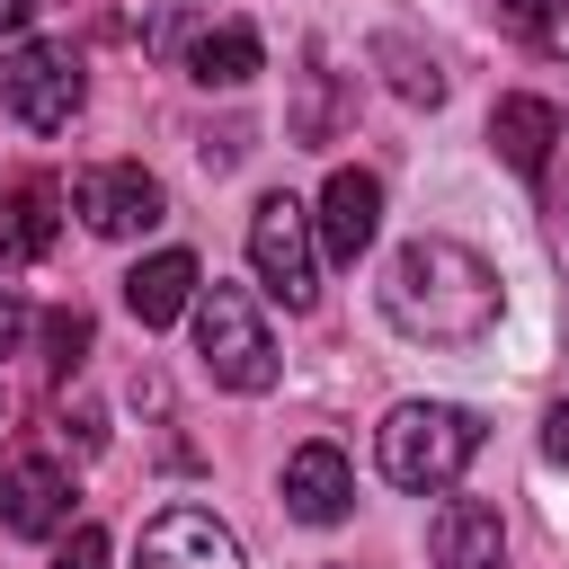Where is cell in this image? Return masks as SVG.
<instances>
[{
	"mask_svg": "<svg viewBox=\"0 0 569 569\" xmlns=\"http://www.w3.org/2000/svg\"><path fill=\"white\" fill-rule=\"evenodd\" d=\"M382 320L418 347H480L498 329V276H489L480 249H462L445 231H418L382 267Z\"/></svg>",
	"mask_w": 569,
	"mask_h": 569,
	"instance_id": "obj_1",
	"label": "cell"
},
{
	"mask_svg": "<svg viewBox=\"0 0 569 569\" xmlns=\"http://www.w3.org/2000/svg\"><path fill=\"white\" fill-rule=\"evenodd\" d=\"M471 453H480V418L453 409V400H400V409L373 427L382 480H391V489H418V498L453 489V480L471 471Z\"/></svg>",
	"mask_w": 569,
	"mask_h": 569,
	"instance_id": "obj_2",
	"label": "cell"
},
{
	"mask_svg": "<svg viewBox=\"0 0 569 569\" xmlns=\"http://www.w3.org/2000/svg\"><path fill=\"white\" fill-rule=\"evenodd\" d=\"M187 320H196V356L222 391H267L276 382V338H267V320L240 284H196Z\"/></svg>",
	"mask_w": 569,
	"mask_h": 569,
	"instance_id": "obj_3",
	"label": "cell"
},
{
	"mask_svg": "<svg viewBox=\"0 0 569 569\" xmlns=\"http://www.w3.org/2000/svg\"><path fill=\"white\" fill-rule=\"evenodd\" d=\"M249 267H258V284L284 302V311H311L320 302V222L302 213V196H258V213H249Z\"/></svg>",
	"mask_w": 569,
	"mask_h": 569,
	"instance_id": "obj_4",
	"label": "cell"
},
{
	"mask_svg": "<svg viewBox=\"0 0 569 569\" xmlns=\"http://www.w3.org/2000/svg\"><path fill=\"white\" fill-rule=\"evenodd\" d=\"M80 98H89V80H80L71 44L18 36V44L0 53V116H9V124H27V133H62V124L80 116Z\"/></svg>",
	"mask_w": 569,
	"mask_h": 569,
	"instance_id": "obj_5",
	"label": "cell"
},
{
	"mask_svg": "<svg viewBox=\"0 0 569 569\" xmlns=\"http://www.w3.org/2000/svg\"><path fill=\"white\" fill-rule=\"evenodd\" d=\"M71 204H80V222H89L98 240H133V231L169 222V196H160V178H151L142 160H98V169H80V178H71Z\"/></svg>",
	"mask_w": 569,
	"mask_h": 569,
	"instance_id": "obj_6",
	"label": "cell"
},
{
	"mask_svg": "<svg viewBox=\"0 0 569 569\" xmlns=\"http://www.w3.org/2000/svg\"><path fill=\"white\" fill-rule=\"evenodd\" d=\"M62 525H71V471H62L53 453H18V462L0 471V533L53 542Z\"/></svg>",
	"mask_w": 569,
	"mask_h": 569,
	"instance_id": "obj_7",
	"label": "cell"
},
{
	"mask_svg": "<svg viewBox=\"0 0 569 569\" xmlns=\"http://www.w3.org/2000/svg\"><path fill=\"white\" fill-rule=\"evenodd\" d=\"M133 560L142 569H240V542H231V525L213 507H160L142 525V551Z\"/></svg>",
	"mask_w": 569,
	"mask_h": 569,
	"instance_id": "obj_8",
	"label": "cell"
},
{
	"mask_svg": "<svg viewBox=\"0 0 569 569\" xmlns=\"http://www.w3.org/2000/svg\"><path fill=\"white\" fill-rule=\"evenodd\" d=\"M311 222H320V249H329L338 267H356V258L373 249V231H382V178H365V169H329Z\"/></svg>",
	"mask_w": 569,
	"mask_h": 569,
	"instance_id": "obj_9",
	"label": "cell"
},
{
	"mask_svg": "<svg viewBox=\"0 0 569 569\" xmlns=\"http://www.w3.org/2000/svg\"><path fill=\"white\" fill-rule=\"evenodd\" d=\"M356 507V471L338 445H293L284 453V516L293 525H338Z\"/></svg>",
	"mask_w": 569,
	"mask_h": 569,
	"instance_id": "obj_10",
	"label": "cell"
},
{
	"mask_svg": "<svg viewBox=\"0 0 569 569\" xmlns=\"http://www.w3.org/2000/svg\"><path fill=\"white\" fill-rule=\"evenodd\" d=\"M489 142H498V160L525 178V187H542V169H551V142H560V107L551 98H498L489 107Z\"/></svg>",
	"mask_w": 569,
	"mask_h": 569,
	"instance_id": "obj_11",
	"label": "cell"
},
{
	"mask_svg": "<svg viewBox=\"0 0 569 569\" xmlns=\"http://www.w3.org/2000/svg\"><path fill=\"white\" fill-rule=\"evenodd\" d=\"M427 551H436V569H507V525L480 498H445L427 525Z\"/></svg>",
	"mask_w": 569,
	"mask_h": 569,
	"instance_id": "obj_12",
	"label": "cell"
},
{
	"mask_svg": "<svg viewBox=\"0 0 569 569\" xmlns=\"http://www.w3.org/2000/svg\"><path fill=\"white\" fill-rule=\"evenodd\" d=\"M196 284H204L196 258H187V249H160V258H142V267L124 276V311H133L142 329H169L178 311H196Z\"/></svg>",
	"mask_w": 569,
	"mask_h": 569,
	"instance_id": "obj_13",
	"label": "cell"
},
{
	"mask_svg": "<svg viewBox=\"0 0 569 569\" xmlns=\"http://www.w3.org/2000/svg\"><path fill=\"white\" fill-rule=\"evenodd\" d=\"M258 62H267V44H258V27H213V36H196V53H187V71L204 80V89H249L258 80Z\"/></svg>",
	"mask_w": 569,
	"mask_h": 569,
	"instance_id": "obj_14",
	"label": "cell"
},
{
	"mask_svg": "<svg viewBox=\"0 0 569 569\" xmlns=\"http://www.w3.org/2000/svg\"><path fill=\"white\" fill-rule=\"evenodd\" d=\"M347 124V98H338V71H329V53L311 44L302 53V98H293V142H329Z\"/></svg>",
	"mask_w": 569,
	"mask_h": 569,
	"instance_id": "obj_15",
	"label": "cell"
},
{
	"mask_svg": "<svg viewBox=\"0 0 569 569\" xmlns=\"http://www.w3.org/2000/svg\"><path fill=\"white\" fill-rule=\"evenodd\" d=\"M373 62L391 71V89H400L409 107H436V98H445V62H436L427 44H409V36H373Z\"/></svg>",
	"mask_w": 569,
	"mask_h": 569,
	"instance_id": "obj_16",
	"label": "cell"
},
{
	"mask_svg": "<svg viewBox=\"0 0 569 569\" xmlns=\"http://www.w3.org/2000/svg\"><path fill=\"white\" fill-rule=\"evenodd\" d=\"M498 27L551 62H569V0H498Z\"/></svg>",
	"mask_w": 569,
	"mask_h": 569,
	"instance_id": "obj_17",
	"label": "cell"
},
{
	"mask_svg": "<svg viewBox=\"0 0 569 569\" xmlns=\"http://www.w3.org/2000/svg\"><path fill=\"white\" fill-rule=\"evenodd\" d=\"M9 231L27 240V258H44V249H53V187H44V178H27V187H18V222H9Z\"/></svg>",
	"mask_w": 569,
	"mask_h": 569,
	"instance_id": "obj_18",
	"label": "cell"
},
{
	"mask_svg": "<svg viewBox=\"0 0 569 569\" xmlns=\"http://www.w3.org/2000/svg\"><path fill=\"white\" fill-rule=\"evenodd\" d=\"M44 347H53V373H80V356H89V311H44Z\"/></svg>",
	"mask_w": 569,
	"mask_h": 569,
	"instance_id": "obj_19",
	"label": "cell"
},
{
	"mask_svg": "<svg viewBox=\"0 0 569 569\" xmlns=\"http://www.w3.org/2000/svg\"><path fill=\"white\" fill-rule=\"evenodd\" d=\"M53 569H107V533L98 525H71L62 551H53Z\"/></svg>",
	"mask_w": 569,
	"mask_h": 569,
	"instance_id": "obj_20",
	"label": "cell"
},
{
	"mask_svg": "<svg viewBox=\"0 0 569 569\" xmlns=\"http://www.w3.org/2000/svg\"><path fill=\"white\" fill-rule=\"evenodd\" d=\"M542 453H551V462H569V391L542 409Z\"/></svg>",
	"mask_w": 569,
	"mask_h": 569,
	"instance_id": "obj_21",
	"label": "cell"
},
{
	"mask_svg": "<svg viewBox=\"0 0 569 569\" xmlns=\"http://www.w3.org/2000/svg\"><path fill=\"white\" fill-rule=\"evenodd\" d=\"M18 338H27V302L0 284V356H18Z\"/></svg>",
	"mask_w": 569,
	"mask_h": 569,
	"instance_id": "obj_22",
	"label": "cell"
},
{
	"mask_svg": "<svg viewBox=\"0 0 569 569\" xmlns=\"http://www.w3.org/2000/svg\"><path fill=\"white\" fill-rule=\"evenodd\" d=\"M27 18H36V0H0V36H27Z\"/></svg>",
	"mask_w": 569,
	"mask_h": 569,
	"instance_id": "obj_23",
	"label": "cell"
},
{
	"mask_svg": "<svg viewBox=\"0 0 569 569\" xmlns=\"http://www.w3.org/2000/svg\"><path fill=\"white\" fill-rule=\"evenodd\" d=\"M18 258H27V240H18V231H0V267H18Z\"/></svg>",
	"mask_w": 569,
	"mask_h": 569,
	"instance_id": "obj_24",
	"label": "cell"
},
{
	"mask_svg": "<svg viewBox=\"0 0 569 569\" xmlns=\"http://www.w3.org/2000/svg\"><path fill=\"white\" fill-rule=\"evenodd\" d=\"M0 409H9V400H0Z\"/></svg>",
	"mask_w": 569,
	"mask_h": 569,
	"instance_id": "obj_25",
	"label": "cell"
}]
</instances>
